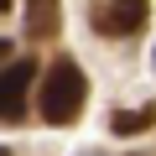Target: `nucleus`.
Instances as JSON below:
<instances>
[{
  "label": "nucleus",
  "mask_w": 156,
  "mask_h": 156,
  "mask_svg": "<svg viewBox=\"0 0 156 156\" xmlns=\"http://www.w3.org/2000/svg\"><path fill=\"white\" fill-rule=\"evenodd\" d=\"M83 104H89V78H83V68H78L73 57H52V68H47V78H42V99H37L42 120H47V125H73L78 115H83Z\"/></svg>",
  "instance_id": "obj_1"
},
{
  "label": "nucleus",
  "mask_w": 156,
  "mask_h": 156,
  "mask_svg": "<svg viewBox=\"0 0 156 156\" xmlns=\"http://www.w3.org/2000/svg\"><path fill=\"white\" fill-rule=\"evenodd\" d=\"M31 78H37V62H31V57H16V62L0 68V125H21V120H26Z\"/></svg>",
  "instance_id": "obj_2"
},
{
  "label": "nucleus",
  "mask_w": 156,
  "mask_h": 156,
  "mask_svg": "<svg viewBox=\"0 0 156 156\" xmlns=\"http://www.w3.org/2000/svg\"><path fill=\"white\" fill-rule=\"evenodd\" d=\"M146 0H109V5H94L89 11V26L99 31V37H135L140 26H146Z\"/></svg>",
  "instance_id": "obj_3"
},
{
  "label": "nucleus",
  "mask_w": 156,
  "mask_h": 156,
  "mask_svg": "<svg viewBox=\"0 0 156 156\" xmlns=\"http://www.w3.org/2000/svg\"><path fill=\"white\" fill-rule=\"evenodd\" d=\"M57 26H62V5L57 0H26V37L47 42V37H57Z\"/></svg>",
  "instance_id": "obj_4"
},
{
  "label": "nucleus",
  "mask_w": 156,
  "mask_h": 156,
  "mask_svg": "<svg viewBox=\"0 0 156 156\" xmlns=\"http://www.w3.org/2000/svg\"><path fill=\"white\" fill-rule=\"evenodd\" d=\"M156 125V104H140V109H120L115 120H109V130L115 135H140V130H151Z\"/></svg>",
  "instance_id": "obj_5"
},
{
  "label": "nucleus",
  "mask_w": 156,
  "mask_h": 156,
  "mask_svg": "<svg viewBox=\"0 0 156 156\" xmlns=\"http://www.w3.org/2000/svg\"><path fill=\"white\" fill-rule=\"evenodd\" d=\"M5 62H11V42L0 37V68H5Z\"/></svg>",
  "instance_id": "obj_6"
},
{
  "label": "nucleus",
  "mask_w": 156,
  "mask_h": 156,
  "mask_svg": "<svg viewBox=\"0 0 156 156\" xmlns=\"http://www.w3.org/2000/svg\"><path fill=\"white\" fill-rule=\"evenodd\" d=\"M11 5H16V0H0V16H5V11H11Z\"/></svg>",
  "instance_id": "obj_7"
},
{
  "label": "nucleus",
  "mask_w": 156,
  "mask_h": 156,
  "mask_svg": "<svg viewBox=\"0 0 156 156\" xmlns=\"http://www.w3.org/2000/svg\"><path fill=\"white\" fill-rule=\"evenodd\" d=\"M0 156H11V151H5V146H0Z\"/></svg>",
  "instance_id": "obj_8"
}]
</instances>
